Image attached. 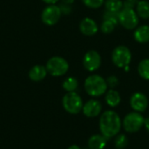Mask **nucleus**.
Instances as JSON below:
<instances>
[{"label":"nucleus","instance_id":"nucleus-13","mask_svg":"<svg viewBox=\"0 0 149 149\" xmlns=\"http://www.w3.org/2000/svg\"><path fill=\"white\" fill-rule=\"evenodd\" d=\"M47 70L46 67L44 65H37L32 66L28 73V76L30 78L31 80L35 81V82H38L43 80L46 75H47Z\"/></svg>","mask_w":149,"mask_h":149},{"label":"nucleus","instance_id":"nucleus-28","mask_svg":"<svg viewBox=\"0 0 149 149\" xmlns=\"http://www.w3.org/2000/svg\"><path fill=\"white\" fill-rule=\"evenodd\" d=\"M144 127H146L147 131L149 132V117L145 119V120H144Z\"/></svg>","mask_w":149,"mask_h":149},{"label":"nucleus","instance_id":"nucleus-16","mask_svg":"<svg viewBox=\"0 0 149 149\" xmlns=\"http://www.w3.org/2000/svg\"><path fill=\"white\" fill-rule=\"evenodd\" d=\"M106 102L107 104L111 107H117L120 101H121V97L119 93V92H117L114 89H110L106 93V97H105Z\"/></svg>","mask_w":149,"mask_h":149},{"label":"nucleus","instance_id":"nucleus-7","mask_svg":"<svg viewBox=\"0 0 149 149\" xmlns=\"http://www.w3.org/2000/svg\"><path fill=\"white\" fill-rule=\"evenodd\" d=\"M145 119L143 116L138 113L134 112L127 114L123 120V127L128 133H136L144 126Z\"/></svg>","mask_w":149,"mask_h":149},{"label":"nucleus","instance_id":"nucleus-29","mask_svg":"<svg viewBox=\"0 0 149 149\" xmlns=\"http://www.w3.org/2000/svg\"><path fill=\"white\" fill-rule=\"evenodd\" d=\"M43 2H45L47 4H55L57 2H58L59 0H42Z\"/></svg>","mask_w":149,"mask_h":149},{"label":"nucleus","instance_id":"nucleus-6","mask_svg":"<svg viewBox=\"0 0 149 149\" xmlns=\"http://www.w3.org/2000/svg\"><path fill=\"white\" fill-rule=\"evenodd\" d=\"M119 24L127 30H134L138 26L139 16L134 9L122 8L119 12Z\"/></svg>","mask_w":149,"mask_h":149},{"label":"nucleus","instance_id":"nucleus-32","mask_svg":"<svg viewBox=\"0 0 149 149\" xmlns=\"http://www.w3.org/2000/svg\"><path fill=\"white\" fill-rule=\"evenodd\" d=\"M124 69H125V71H126V72H128V71H129V65L125 66V67H124Z\"/></svg>","mask_w":149,"mask_h":149},{"label":"nucleus","instance_id":"nucleus-1","mask_svg":"<svg viewBox=\"0 0 149 149\" xmlns=\"http://www.w3.org/2000/svg\"><path fill=\"white\" fill-rule=\"evenodd\" d=\"M120 128L121 120L116 112L108 110L102 113L100 119V129L105 138L111 139L118 135Z\"/></svg>","mask_w":149,"mask_h":149},{"label":"nucleus","instance_id":"nucleus-3","mask_svg":"<svg viewBox=\"0 0 149 149\" xmlns=\"http://www.w3.org/2000/svg\"><path fill=\"white\" fill-rule=\"evenodd\" d=\"M45 67L49 74L54 77H59L65 75L68 72L69 64L64 58L54 56L47 61Z\"/></svg>","mask_w":149,"mask_h":149},{"label":"nucleus","instance_id":"nucleus-20","mask_svg":"<svg viewBox=\"0 0 149 149\" xmlns=\"http://www.w3.org/2000/svg\"><path fill=\"white\" fill-rule=\"evenodd\" d=\"M78 86H79V82H78L77 79H75L73 77H69V78L65 79L62 84L64 90H65L67 93L75 92L76 89L78 88Z\"/></svg>","mask_w":149,"mask_h":149},{"label":"nucleus","instance_id":"nucleus-2","mask_svg":"<svg viewBox=\"0 0 149 149\" xmlns=\"http://www.w3.org/2000/svg\"><path fill=\"white\" fill-rule=\"evenodd\" d=\"M85 90L92 97H100L107 93V84L106 79L98 74L90 75L85 80Z\"/></svg>","mask_w":149,"mask_h":149},{"label":"nucleus","instance_id":"nucleus-23","mask_svg":"<svg viewBox=\"0 0 149 149\" xmlns=\"http://www.w3.org/2000/svg\"><path fill=\"white\" fill-rule=\"evenodd\" d=\"M103 18L105 20H108L115 24L116 25L119 24V12H113V11H108L105 10Z\"/></svg>","mask_w":149,"mask_h":149},{"label":"nucleus","instance_id":"nucleus-9","mask_svg":"<svg viewBox=\"0 0 149 149\" xmlns=\"http://www.w3.org/2000/svg\"><path fill=\"white\" fill-rule=\"evenodd\" d=\"M83 65L89 72L97 71L101 65L100 54L95 50L88 51L83 58Z\"/></svg>","mask_w":149,"mask_h":149},{"label":"nucleus","instance_id":"nucleus-27","mask_svg":"<svg viewBox=\"0 0 149 149\" xmlns=\"http://www.w3.org/2000/svg\"><path fill=\"white\" fill-rule=\"evenodd\" d=\"M138 2L139 0H125L123 2V8L134 9L137 5Z\"/></svg>","mask_w":149,"mask_h":149},{"label":"nucleus","instance_id":"nucleus-10","mask_svg":"<svg viewBox=\"0 0 149 149\" xmlns=\"http://www.w3.org/2000/svg\"><path fill=\"white\" fill-rule=\"evenodd\" d=\"M130 105L135 112L142 113L148 107V97L142 93H135L130 98Z\"/></svg>","mask_w":149,"mask_h":149},{"label":"nucleus","instance_id":"nucleus-12","mask_svg":"<svg viewBox=\"0 0 149 149\" xmlns=\"http://www.w3.org/2000/svg\"><path fill=\"white\" fill-rule=\"evenodd\" d=\"M102 110V105L101 103L97 100H88L82 108L83 113L89 118L97 117L100 115V112Z\"/></svg>","mask_w":149,"mask_h":149},{"label":"nucleus","instance_id":"nucleus-5","mask_svg":"<svg viewBox=\"0 0 149 149\" xmlns=\"http://www.w3.org/2000/svg\"><path fill=\"white\" fill-rule=\"evenodd\" d=\"M113 63L119 68H124L129 65L132 60V53L128 47L125 45H119L114 48L112 52Z\"/></svg>","mask_w":149,"mask_h":149},{"label":"nucleus","instance_id":"nucleus-22","mask_svg":"<svg viewBox=\"0 0 149 149\" xmlns=\"http://www.w3.org/2000/svg\"><path fill=\"white\" fill-rule=\"evenodd\" d=\"M115 26H116V24H113V22L104 19L100 24V31L105 34H109L113 31Z\"/></svg>","mask_w":149,"mask_h":149},{"label":"nucleus","instance_id":"nucleus-14","mask_svg":"<svg viewBox=\"0 0 149 149\" xmlns=\"http://www.w3.org/2000/svg\"><path fill=\"white\" fill-rule=\"evenodd\" d=\"M134 38L140 44H146L149 42V25L143 24L136 27L134 33Z\"/></svg>","mask_w":149,"mask_h":149},{"label":"nucleus","instance_id":"nucleus-21","mask_svg":"<svg viewBox=\"0 0 149 149\" xmlns=\"http://www.w3.org/2000/svg\"><path fill=\"white\" fill-rule=\"evenodd\" d=\"M114 144H115V147L117 149H124L128 145V139L125 134L116 135Z\"/></svg>","mask_w":149,"mask_h":149},{"label":"nucleus","instance_id":"nucleus-8","mask_svg":"<svg viewBox=\"0 0 149 149\" xmlns=\"http://www.w3.org/2000/svg\"><path fill=\"white\" fill-rule=\"evenodd\" d=\"M61 15L62 13L59 6L55 4H49L43 10L41 13V19L45 24L52 26L58 22Z\"/></svg>","mask_w":149,"mask_h":149},{"label":"nucleus","instance_id":"nucleus-25","mask_svg":"<svg viewBox=\"0 0 149 149\" xmlns=\"http://www.w3.org/2000/svg\"><path fill=\"white\" fill-rule=\"evenodd\" d=\"M107 86L110 87L111 89H113L114 87H116L118 85H119V79L117 78V76L115 75H111L109 76L107 79Z\"/></svg>","mask_w":149,"mask_h":149},{"label":"nucleus","instance_id":"nucleus-30","mask_svg":"<svg viewBox=\"0 0 149 149\" xmlns=\"http://www.w3.org/2000/svg\"><path fill=\"white\" fill-rule=\"evenodd\" d=\"M62 1V3H66V4H72V3H74V1L75 0H61Z\"/></svg>","mask_w":149,"mask_h":149},{"label":"nucleus","instance_id":"nucleus-26","mask_svg":"<svg viewBox=\"0 0 149 149\" xmlns=\"http://www.w3.org/2000/svg\"><path fill=\"white\" fill-rule=\"evenodd\" d=\"M59 8H60V10H61V13L63 15H69L71 12H72V7L70 4H66V3H61L59 5Z\"/></svg>","mask_w":149,"mask_h":149},{"label":"nucleus","instance_id":"nucleus-4","mask_svg":"<svg viewBox=\"0 0 149 149\" xmlns=\"http://www.w3.org/2000/svg\"><path fill=\"white\" fill-rule=\"evenodd\" d=\"M63 107L71 114L79 113L83 108V101L81 97L75 92L67 93L62 100Z\"/></svg>","mask_w":149,"mask_h":149},{"label":"nucleus","instance_id":"nucleus-19","mask_svg":"<svg viewBox=\"0 0 149 149\" xmlns=\"http://www.w3.org/2000/svg\"><path fill=\"white\" fill-rule=\"evenodd\" d=\"M138 72L139 75L146 79L149 80V58L142 59L138 65Z\"/></svg>","mask_w":149,"mask_h":149},{"label":"nucleus","instance_id":"nucleus-31","mask_svg":"<svg viewBox=\"0 0 149 149\" xmlns=\"http://www.w3.org/2000/svg\"><path fill=\"white\" fill-rule=\"evenodd\" d=\"M68 149H81L79 146H77V145H72L71 147H69V148Z\"/></svg>","mask_w":149,"mask_h":149},{"label":"nucleus","instance_id":"nucleus-18","mask_svg":"<svg viewBox=\"0 0 149 149\" xmlns=\"http://www.w3.org/2000/svg\"><path fill=\"white\" fill-rule=\"evenodd\" d=\"M106 10L113 12H120L123 8V2L121 0H105Z\"/></svg>","mask_w":149,"mask_h":149},{"label":"nucleus","instance_id":"nucleus-11","mask_svg":"<svg viewBox=\"0 0 149 149\" xmlns=\"http://www.w3.org/2000/svg\"><path fill=\"white\" fill-rule=\"evenodd\" d=\"M79 31L83 35L93 36L99 31L98 24L91 17H85L79 23Z\"/></svg>","mask_w":149,"mask_h":149},{"label":"nucleus","instance_id":"nucleus-24","mask_svg":"<svg viewBox=\"0 0 149 149\" xmlns=\"http://www.w3.org/2000/svg\"><path fill=\"white\" fill-rule=\"evenodd\" d=\"M82 2L90 9H98L104 4L105 0H82Z\"/></svg>","mask_w":149,"mask_h":149},{"label":"nucleus","instance_id":"nucleus-17","mask_svg":"<svg viewBox=\"0 0 149 149\" xmlns=\"http://www.w3.org/2000/svg\"><path fill=\"white\" fill-rule=\"evenodd\" d=\"M136 13L139 17L142 19L149 18V2L147 0H141L136 5Z\"/></svg>","mask_w":149,"mask_h":149},{"label":"nucleus","instance_id":"nucleus-15","mask_svg":"<svg viewBox=\"0 0 149 149\" xmlns=\"http://www.w3.org/2000/svg\"><path fill=\"white\" fill-rule=\"evenodd\" d=\"M107 140L102 134H94L90 137L88 147L90 149H104L107 146Z\"/></svg>","mask_w":149,"mask_h":149}]
</instances>
